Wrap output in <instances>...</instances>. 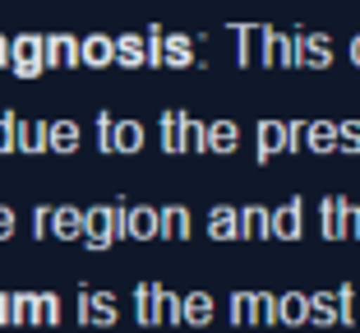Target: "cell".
<instances>
[{
    "label": "cell",
    "instance_id": "obj_16",
    "mask_svg": "<svg viewBox=\"0 0 360 333\" xmlns=\"http://www.w3.org/2000/svg\"><path fill=\"white\" fill-rule=\"evenodd\" d=\"M167 65H176V70L194 65V42H190V37H171V42H167Z\"/></svg>",
    "mask_w": 360,
    "mask_h": 333
},
{
    "label": "cell",
    "instance_id": "obj_2",
    "mask_svg": "<svg viewBox=\"0 0 360 333\" xmlns=\"http://www.w3.org/2000/svg\"><path fill=\"white\" fill-rule=\"evenodd\" d=\"M296 37V65L300 70H328L333 65V42H328V32H291Z\"/></svg>",
    "mask_w": 360,
    "mask_h": 333
},
{
    "label": "cell",
    "instance_id": "obj_10",
    "mask_svg": "<svg viewBox=\"0 0 360 333\" xmlns=\"http://www.w3.org/2000/svg\"><path fill=\"white\" fill-rule=\"evenodd\" d=\"M240 149V125H236V120H212L208 125V153H236Z\"/></svg>",
    "mask_w": 360,
    "mask_h": 333
},
{
    "label": "cell",
    "instance_id": "obj_5",
    "mask_svg": "<svg viewBox=\"0 0 360 333\" xmlns=\"http://www.w3.org/2000/svg\"><path fill=\"white\" fill-rule=\"evenodd\" d=\"M286 153V120H259V144H255V162H273Z\"/></svg>",
    "mask_w": 360,
    "mask_h": 333
},
{
    "label": "cell",
    "instance_id": "obj_29",
    "mask_svg": "<svg viewBox=\"0 0 360 333\" xmlns=\"http://www.w3.org/2000/svg\"><path fill=\"white\" fill-rule=\"evenodd\" d=\"M125 65H143V51H139V42H125Z\"/></svg>",
    "mask_w": 360,
    "mask_h": 333
},
{
    "label": "cell",
    "instance_id": "obj_19",
    "mask_svg": "<svg viewBox=\"0 0 360 333\" xmlns=\"http://www.w3.org/2000/svg\"><path fill=\"white\" fill-rule=\"evenodd\" d=\"M162 149L180 153V111H167V116H162Z\"/></svg>",
    "mask_w": 360,
    "mask_h": 333
},
{
    "label": "cell",
    "instance_id": "obj_14",
    "mask_svg": "<svg viewBox=\"0 0 360 333\" xmlns=\"http://www.w3.org/2000/svg\"><path fill=\"white\" fill-rule=\"evenodd\" d=\"M158 232H162V237H171V241H185V237H190V213L171 204L167 213L158 218Z\"/></svg>",
    "mask_w": 360,
    "mask_h": 333
},
{
    "label": "cell",
    "instance_id": "obj_25",
    "mask_svg": "<svg viewBox=\"0 0 360 333\" xmlns=\"http://www.w3.org/2000/svg\"><path fill=\"white\" fill-rule=\"evenodd\" d=\"M129 227H134V237H153V232H158V213H153V208H139Z\"/></svg>",
    "mask_w": 360,
    "mask_h": 333
},
{
    "label": "cell",
    "instance_id": "obj_21",
    "mask_svg": "<svg viewBox=\"0 0 360 333\" xmlns=\"http://www.w3.org/2000/svg\"><path fill=\"white\" fill-rule=\"evenodd\" d=\"M255 324H277V296L273 291H255Z\"/></svg>",
    "mask_w": 360,
    "mask_h": 333
},
{
    "label": "cell",
    "instance_id": "obj_6",
    "mask_svg": "<svg viewBox=\"0 0 360 333\" xmlns=\"http://www.w3.org/2000/svg\"><path fill=\"white\" fill-rule=\"evenodd\" d=\"M305 324H314V329H333L338 324V291H314L305 306Z\"/></svg>",
    "mask_w": 360,
    "mask_h": 333
},
{
    "label": "cell",
    "instance_id": "obj_30",
    "mask_svg": "<svg viewBox=\"0 0 360 333\" xmlns=\"http://www.w3.org/2000/svg\"><path fill=\"white\" fill-rule=\"evenodd\" d=\"M351 65H356V70H360V32H356V37H351Z\"/></svg>",
    "mask_w": 360,
    "mask_h": 333
},
{
    "label": "cell",
    "instance_id": "obj_27",
    "mask_svg": "<svg viewBox=\"0 0 360 333\" xmlns=\"http://www.w3.org/2000/svg\"><path fill=\"white\" fill-rule=\"evenodd\" d=\"M148 65H167V42H162V32L148 37Z\"/></svg>",
    "mask_w": 360,
    "mask_h": 333
},
{
    "label": "cell",
    "instance_id": "obj_11",
    "mask_svg": "<svg viewBox=\"0 0 360 333\" xmlns=\"http://www.w3.org/2000/svg\"><path fill=\"white\" fill-rule=\"evenodd\" d=\"M305 306H309L305 291H282V296H277V324L300 329V324H305Z\"/></svg>",
    "mask_w": 360,
    "mask_h": 333
},
{
    "label": "cell",
    "instance_id": "obj_23",
    "mask_svg": "<svg viewBox=\"0 0 360 333\" xmlns=\"http://www.w3.org/2000/svg\"><path fill=\"white\" fill-rule=\"evenodd\" d=\"M139 320H143V324H158V287H143V291H139Z\"/></svg>",
    "mask_w": 360,
    "mask_h": 333
},
{
    "label": "cell",
    "instance_id": "obj_20",
    "mask_svg": "<svg viewBox=\"0 0 360 333\" xmlns=\"http://www.w3.org/2000/svg\"><path fill=\"white\" fill-rule=\"evenodd\" d=\"M338 324H342V329L356 324V291H351V282H347V287H338Z\"/></svg>",
    "mask_w": 360,
    "mask_h": 333
},
{
    "label": "cell",
    "instance_id": "obj_3",
    "mask_svg": "<svg viewBox=\"0 0 360 333\" xmlns=\"http://www.w3.org/2000/svg\"><path fill=\"white\" fill-rule=\"evenodd\" d=\"M264 42H268V23H236V65H264Z\"/></svg>",
    "mask_w": 360,
    "mask_h": 333
},
{
    "label": "cell",
    "instance_id": "obj_26",
    "mask_svg": "<svg viewBox=\"0 0 360 333\" xmlns=\"http://www.w3.org/2000/svg\"><path fill=\"white\" fill-rule=\"evenodd\" d=\"M305 149V120H286V153Z\"/></svg>",
    "mask_w": 360,
    "mask_h": 333
},
{
    "label": "cell",
    "instance_id": "obj_8",
    "mask_svg": "<svg viewBox=\"0 0 360 333\" xmlns=\"http://www.w3.org/2000/svg\"><path fill=\"white\" fill-rule=\"evenodd\" d=\"M342 213H347V199L342 194H328L319 204V232H323V241H342Z\"/></svg>",
    "mask_w": 360,
    "mask_h": 333
},
{
    "label": "cell",
    "instance_id": "obj_22",
    "mask_svg": "<svg viewBox=\"0 0 360 333\" xmlns=\"http://www.w3.org/2000/svg\"><path fill=\"white\" fill-rule=\"evenodd\" d=\"M158 324H180V296L158 291Z\"/></svg>",
    "mask_w": 360,
    "mask_h": 333
},
{
    "label": "cell",
    "instance_id": "obj_4",
    "mask_svg": "<svg viewBox=\"0 0 360 333\" xmlns=\"http://www.w3.org/2000/svg\"><path fill=\"white\" fill-rule=\"evenodd\" d=\"M264 65H268V70H296V37H291V32L268 28V42H264Z\"/></svg>",
    "mask_w": 360,
    "mask_h": 333
},
{
    "label": "cell",
    "instance_id": "obj_12",
    "mask_svg": "<svg viewBox=\"0 0 360 333\" xmlns=\"http://www.w3.org/2000/svg\"><path fill=\"white\" fill-rule=\"evenodd\" d=\"M208 320H212V296H208V291L180 296V324H194V329H203Z\"/></svg>",
    "mask_w": 360,
    "mask_h": 333
},
{
    "label": "cell",
    "instance_id": "obj_28",
    "mask_svg": "<svg viewBox=\"0 0 360 333\" xmlns=\"http://www.w3.org/2000/svg\"><path fill=\"white\" fill-rule=\"evenodd\" d=\"M120 149H139V125H125V130H120Z\"/></svg>",
    "mask_w": 360,
    "mask_h": 333
},
{
    "label": "cell",
    "instance_id": "obj_17",
    "mask_svg": "<svg viewBox=\"0 0 360 333\" xmlns=\"http://www.w3.org/2000/svg\"><path fill=\"white\" fill-rule=\"evenodd\" d=\"M231 324H255V291H236L231 296Z\"/></svg>",
    "mask_w": 360,
    "mask_h": 333
},
{
    "label": "cell",
    "instance_id": "obj_15",
    "mask_svg": "<svg viewBox=\"0 0 360 333\" xmlns=\"http://www.w3.org/2000/svg\"><path fill=\"white\" fill-rule=\"evenodd\" d=\"M180 149L208 153V125H199V120H190V116H180Z\"/></svg>",
    "mask_w": 360,
    "mask_h": 333
},
{
    "label": "cell",
    "instance_id": "obj_7",
    "mask_svg": "<svg viewBox=\"0 0 360 333\" xmlns=\"http://www.w3.org/2000/svg\"><path fill=\"white\" fill-rule=\"evenodd\" d=\"M305 149L309 153H338V120H305Z\"/></svg>",
    "mask_w": 360,
    "mask_h": 333
},
{
    "label": "cell",
    "instance_id": "obj_9",
    "mask_svg": "<svg viewBox=\"0 0 360 333\" xmlns=\"http://www.w3.org/2000/svg\"><path fill=\"white\" fill-rule=\"evenodd\" d=\"M208 237H212V241H240V208H231V204L212 208V218H208Z\"/></svg>",
    "mask_w": 360,
    "mask_h": 333
},
{
    "label": "cell",
    "instance_id": "obj_13",
    "mask_svg": "<svg viewBox=\"0 0 360 333\" xmlns=\"http://www.w3.org/2000/svg\"><path fill=\"white\" fill-rule=\"evenodd\" d=\"M240 241H268V208L264 204L240 208Z\"/></svg>",
    "mask_w": 360,
    "mask_h": 333
},
{
    "label": "cell",
    "instance_id": "obj_24",
    "mask_svg": "<svg viewBox=\"0 0 360 333\" xmlns=\"http://www.w3.org/2000/svg\"><path fill=\"white\" fill-rule=\"evenodd\" d=\"M342 241H360V204H351V199L342 213Z\"/></svg>",
    "mask_w": 360,
    "mask_h": 333
},
{
    "label": "cell",
    "instance_id": "obj_1",
    "mask_svg": "<svg viewBox=\"0 0 360 333\" xmlns=\"http://www.w3.org/2000/svg\"><path fill=\"white\" fill-rule=\"evenodd\" d=\"M305 237V199H286L282 208H268V241H300Z\"/></svg>",
    "mask_w": 360,
    "mask_h": 333
},
{
    "label": "cell",
    "instance_id": "obj_18",
    "mask_svg": "<svg viewBox=\"0 0 360 333\" xmlns=\"http://www.w3.org/2000/svg\"><path fill=\"white\" fill-rule=\"evenodd\" d=\"M338 153H360V120H338Z\"/></svg>",
    "mask_w": 360,
    "mask_h": 333
}]
</instances>
